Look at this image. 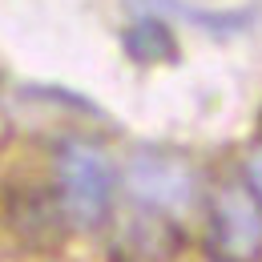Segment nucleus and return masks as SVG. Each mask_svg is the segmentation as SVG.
Instances as JSON below:
<instances>
[{
  "label": "nucleus",
  "mask_w": 262,
  "mask_h": 262,
  "mask_svg": "<svg viewBox=\"0 0 262 262\" xmlns=\"http://www.w3.org/2000/svg\"><path fill=\"white\" fill-rule=\"evenodd\" d=\"M53 186H57V206L77 230H97L113 214V194H117V169L109 154L97 141L69 137L53 154Z\"/></svg>",
  "instance_id": "f257e3e1"
},
{
  "label": "nucleus",
  "mask_w": 262,
  "mask_h": 262,
  "mask_svg": "<svg viewBox=\"0 0 262 262\" xmlns=\"http://www.w3.org/2000/svg\"><path fill=\"white\" fill-rule=\"evenodd\" d=\"M125 190L133 206L149 214L186 218L202 198V178L194 162H186L173 149H137L125 165Z\"/></svg>",
  "instance_id": "f03ea898"
},
{
  "label": "nucleus",
  "mask_w": 262,
  "mask_h": 262,
  "mask_svg": "<svg viewBox=\"0 0 262 262\" xmlns=\"http://www.w3.org/2000/svg\"><path fill=\"white\" fill-rule=\"evenodd\" d=\"M206 246L218 262L262 258V206L246 182H226L206 202Z\"/></svg>",
  "instance_id": "7ed1b4c3"
},
{
  "label": "nucleus",
  "mask_w": 262,
  "mask_h": 262,
  "mask_svg": "<svg viewBox=\"0 0 262 262\" xmlns=\"http://www.w3.org/2000/svg\"><path fill=\"white\" fill-rule=\"evenodd\" d=\"M242 182H246V190L258 198V206H262V145H254L242 158Z\"/></svg>",
  "instance_id": "20e7f679"
}]
</instances>
